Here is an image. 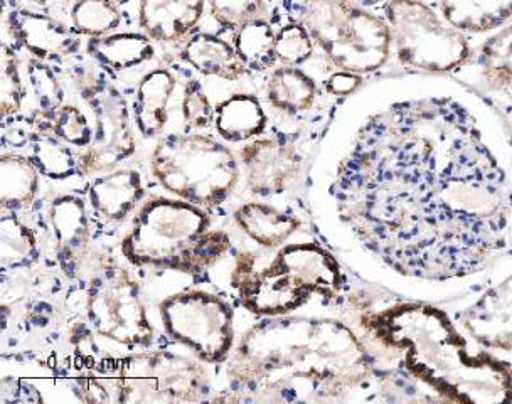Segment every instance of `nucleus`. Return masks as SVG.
Masks as SVG:
<instances>
[{
    "label": "nucleus",
    "instance_id": "1",
    "mask_svg": "<svg viewBox=\"0 0 512 404\" xmlns=\"http://www.w3.org/2000/svg\"><path fill=\"white\" fill-rule=\"evenodd\" d=\"M401 76L337 176L342 219L398 277L469 290L512 251L511 133L454 76Z\"/></svg>",
    "mask_w": 512,
    "mask_h": 404
},
{
    "label": "nucleus",
    "instance_id": "2",
    "mask_svg": "<svg viewBox=\"0 0 512 404\" xmlns=\"http://www.w3.org/2000/svg\"><path fill=\"white\" fill-rule=\"evenodd\" d=\"M226 364L236 401L334 403L352 394L383 399L388 371L369 342L334 317H263Z\"/></svg>",
    "mask_w": 512,
    "mask_h": 404
},
{
    "label": "nucleus",
    "instance_id": "3",
    "mask_svg": "<svg viewBox=\"0 0 512 404\" xmlns=\"http://www.w3.org/2000/svg\"><path fill=\"white\" fill-rule=\"evenodd\" d=\"M359 325L379 366L410 379L427 401L512 403V367L472 339L440 303L393 295Z\"/></svg>",
    "mask_w": 512,
    "mask_h": 404
},
{
    "label": "nucleus",
    "instance_id": "4",
    "mask_svg": "<svg viewBox=\"0 0 512 404\" xmlns=\"http://www.w3.org/2000/svg\"><path fill=\"white\" fill-rule=\"evenodd\" d=\"M256 261V253L238 256L231 283L241 305L260 317L294 314L314 297L336 302L346 283L339 260L315 241L280 246L258 270Z\"/></svg>",
    "mask_w": 512,
    "mask_h": 404
},
{
    "label": "nucleus",
    "instance_id": "5",
    "mask_svg": "<svg viewBox=\"0 0 512 404\" xmlns=\"http://www.w3.org/2000/svg\"><path fill=\"white\" fill-rule=\"evenodd\" d=\"M290 21L300 22L334 70L361 76L390 73L393 41L383 12L346 0H288Z\"/></svg>",
    "mask_w": 512,
    "mask_h": 404
},
{
    "label": "nucleus",
    "instance_id": "6",
    "mask_svg": "<svg viewBox=\"0 0 512 404\" xmlns=\"http://www.w3.org/2000/svg\"><path fill=\"white\" fill-rule=\"evenodd\" d=\"M150 171L160 187L201 208L226 201L240 179L235 154L204 133H171L160 139Z\"/></svg>",
    "mask_w": 512,
    "mask_h": 404
},
{
    "label": "nucleus",
    "instance_id": "7",
    "mask_svg": "<svg viewBox=\"0 0 512 404\" xmlns=\"http://www.w3.org/2000/svg\"><path fill=\"white\" fill-rule=\"evenodd\" d=\"M381 12L393 41L386 78L410 73L452 75L474 54L470 38L450 26L430 0H388Z\"/></svg>",
    "mask_w": 512,
    "mask_h": 404
},
{
    "label": "nucleus",
    "instance_id": "8",
    "mask_svg": "<svg viewBox=\"0 0 512 404\" xmlns=\"http://www.w3.org/2000/svg\"><path fill=\"white\" fill-rule=\"evenodd\" d=\"M209 226L211 219L201 206L179 197H152L123 236V258L139 268L152 266L179 272L191 246Z\"/></svg>",
    "mask_w": 512,
    "mask_h": 404
},
{
    "label": "nucleus",
    "instance_id": "9",
    "mask_svg": "<svg viewBox=\"0 0 512 404\" xmlns=\"http://www.w3.org/2000/svg\"><path fill=\"white\" fill-rule=\"evenodd\" d=\"M118 403H199L211 393L199 362L169 351L135 352L118 364Z\"/></svg>",
    "mask_w": 512,
    "mask_h": 404
},
{
    "label": "nucleus",
    "instance_id": "10",
    "mask_svg": "<svg viewBox=\"0 0 512 404\" xmlns=\"http://www.w3.org/2000/svg\"><path fill=\"white\" fill-rule=\"evenodd\" d=\"M467 334L512 367V251L459 297L437 302Z\"/></svg>",
    "mask_w": 512,
    "mask_h": 404
},
{
    "label": "nucleus",
    "instance_id": "11",
    "mask_svg": "<svg viewBox=\"0 0 512 404\" xmlns=\"http://www.w3.org/2000/svg\"><path fill=\"white\" fill-rule=\"evenodd\" d=\"M166 334L189 347L199 361L223 364L235 346V310L206 290H184L159 303Z\"/></svg>",
    "mask_w": 512,
    "mask_h": 404
},
{
    "label": "nucleus",
    "instance_id": "12",
    "mask_svg": "<svg viewBox=\"0 0 512 404\" xmlns=\"http://www.w3.org/2000/svg\"><path fill=\"white\" fill-rule=\"evenodd\" d=\"M85 298L86 319L100 337L128 349L149 347L154 341L139 282L123 266H100L86 285Z\"/></svg>",
    "mask_w": 512,
    "mask_h": 404
},
{
    "label": "nucleus",
    "instance_id": "13",
    "mask_svg": "<svg viewBox=\"0 0 512 404\" xmlns=\"http://www.w3.org/2000/svg\"><path fill=\"white\" fill-rule=\"evenodd\" d=\"M95 117V133L90 147L78 154L81 176L113 171L135 152V137L127 101L110 86L102 95L88 101Z\"/></svg>",
    "mask_w": 512,
    "mask_h": 404
},
{
    "label": "nucleus",
    "instance_id": "14",
    "mask_svg": "<svg viewBox=\"0 0 512 404\" xmlns=\"http://www.w3.org/2000/svg\"><path fill=\"white\" fill-rule=\"evenodd\" d=\"M450 76L484 96L497 110L512 103V17L482 39L469 63Z\"/></svg>",
    "mask_w": 512,
    "mask_h": 404
},
{
    "label": "nucleus",
    "instance_id": "15",
    "mask_svg": "<svg viewBox=\"0 0 512 404\" xmlns=\"http://www.w3.org/2000/svg\"><path fill=\"white\" fill-rule=\"evenodd\" d=\"M240 159L245 167L246 186L251 194L260 197L283 194L304 165V155L294 142L270 137L251 140L240 150Z\"/></svg>",
    "mask_w": 512,
    "mask_h": 404
},
{
    "label": "nucleus",
    "instance_id": "16",
    "mask_svg": "<svg viewBox=\"0 0 512 404\" xmlns=\"http://www.w3.org/2000/svg\"><path fill=\"white\" fill-rule=\"evenodd\" d=\"M49 221L59 270L64 277L76 280L90 253L91 221L86 202L75 194L56 197L49 208Z\"/></svg>",
    "mask_w": 512,
    "mask_h": 404
},
{
    "label": "nucleus",
    "instance_id": "17",
    "mask_svg": "<svg viewBox=\"0 0 512 404\" xmlns=\"http://www.w3.org/2000/svg\"><path fill=\"white\" fill-rule=\"evenodd\" d=\"M7 26L17 44L44 63H63L80 53V36L48 14L14 11L7 17Z\"/></svg>",
    "mask_w": 512,
    "mask_h": 404
},
{
    "label": "nucleus",
    "instance_id": "18",
    "mask_svg": "<svg viewBox=\"0 0 512 404\" xmlns=\"http://www.w3.org/2000/svg\"><path fill=\"white\" fill-rule=\"evenodd\" d=\"M204 0H140L139 22L157 43L187 38L203 19Z\"/></svg>",
    "mask_w": 512,
    "mask_h": 404
},
{
    "label": "nucleus",
    "instance_id": "19",
    "mask_svg": "<svg viewBox=\"0 0 512 404\" xmlns=\"http://www.w3.org/2000/svg\"><path fill=\"white\" fill-rule=\"evenodd\" d=\"M144 197V184L134 169H118L91 179L88 202L93 213L105 223L118 224L127 219Z\"/></svg>",
    "mask_w": 512,
    "mask_h": 404
},
{
    "label": "nucleus",
    "instance_id": "20",
    "mask_svg": "<svg viewBox=\"0 0 512 404\" xmlns=\"http://www.w3.org/2000/svg\"><path fill=\"white\" fill-rule=\"evenodd\" d=\"M443 19L477 44L512 17V0H430Z\"/></svg>",
    "mask_w": 512,
    "mask_h": 404
},
{
    "label": "nucleus",
    "instance_id": "21",
    "mask_svg": "<svg viewBox=\"0 0 512 404\" xmlns=\"http://www.w3.org/2000/svg\"><path fill=\"white\" fill-rule=\"evenodd\" d=\"M176 86V76L166 68L150 71L140 81L135 91L132 117L145 139H154L164 132L169 122V103Z\"/></svg>",
    "mask_w": 512,
    "mask_h": 404
},
{
    "label": "nucleus",
    "instance_id": "22",
    "mask_svg": "<svg viewBox=\"0 0 512 404\" xmlns=\"http://www.w3.org/2000/svg\"><path fill=\"white\" fill-rule=\"evenodd\" d=\"M236 226L265 250H278L299 233L302 221L297 216L263 202H246L233 214Z\"/></svg>",
    "mask_w": 512,
    "mask_h": 404
},
{
    "label": "nucleus",
    "instance_id": "23",
    "mask_svg": "<svg viewBox=\"0 0 512 404\" xmlns=\"http://www.w3.org/2000/svg\"><path fill=\"white\" fill-rule=\"evenodd\" d=\"M267 113L253 95L230 96L214 108V128L221 139L231 144L255 140L267 128Z\"/></svg>",
    "mask_w": 512,
    "mask_h": 404
},
{
    "label": "nucleus",
    "instance_id": "24",
    "mask_svg": "<svg viewBox=\"0 0 512 404\" xmlns=\"http://www.w3.org/2000/svg\"><path fill=\"white\" fill-rule=\"evenodd\" d=\"M320 90L314 76L300 66H283L273 70L268 78L267 98L280 112L299 117L317 105Z\"/></svg>",
    "mask_w": 512,
    "mask_h": 404
},
{
    "label": "nucleus",
    "instance_id": "25",
    "mask_svg": "<svg viewBox=\"0 0 512 404\" xmlns=\"http://www.w3.org/2000/svg\"><path fill=\"white\" fill-rule=\"evenodd\" d=\"M182 58L201 75L216 76L221 80H240L246 73V66L236 49L214 34L201 32L192 36L182 49Z\"/></svg>",
    "mask_w": 512,
    "mask_h": 404
},
{
    "label": "nucleus",
    "instance_id": "26",
    "mask_svg": "<svg viewBox=\"0 0 512 404\" xmlns=\"http://www.w3.org/2000/svg\"><path fill=\"white\" fill-rule=\"evenodd\" d=\"M90 56L110 71H125L154 58L152 39L139 32H120L91 38L86 44Z\"/></svg>",
    "mask_w": 512,
    "mask_h": 404
},
{
    "label": "nucleus",
    "instance_id": "27",
    "mask_svg": "<svg viewBox=\"0 0 512 404\" xmlns=\"http://www.w3.org/2000/svg\"><path fill=\"white\" fill-rule=\"evenodd\" d=\"M0 194L2 208L7 213H17L32 206L39 194V174L29 157L6 152L0 159Z\"/></svg>",
    "mask_w": 512,
    "mask_h": 404
},
{
    "label": "nucleus",
    "instance_id": "28",
    "mask_svg": "<svg viewBox=\"0 0 512 404\" xmlns=\"http://www.w3.org/2000/svg\"><path fill=\"white\" fill-rule=\"evenodd\" d=\"M27 78L32 95L36 100V110L32 112L34 132H53L54 115L64 105V88L56 71L44 61L31 59L27 63Z\"/></svg>",
    "mask_w": 512,
    "mask_h": 404
},
{
    "label": "nucleus",
    "instance_id": "29",
    "mask_svg": "<svg viewBox=\"0 0 512 404\" xmlns=\"http://www.w3.org/2000/svg\"><path fill=\"white\" fill-rule=\"evenodd\" d=\"M27 147V157L41 176L48 177L51 181H66L76 174L81 176L78 154L70 149V144L63 142L53 132H32Z\"/></svg>",
    "mask_w": 512,
    "mask_h": 404
},
{
    "label": "nucleus",
    "instance_id": "30",
    "mask_svg": "<svg viewBox=\"0 0 512 404\" xmlns=\"http://www.w3.org/2000/svg\"><path fill=\"white\" fill-rule=\"evenodd\" d=\"M2 272L24 270L36 266L41 260L38 234L27 226L16 213L2 216Z\"/></svg>",
    "mask_w": 512,
    "mask_h": 404
},
{
    "label": "nucleus",
    "instance_id": "31",
    "mask_svg": "<svg viewBox=\"0 0 512 404\" xmlns=\"http://www.w3.org/2000/svg\"><path fill=\"white\" fill-rule=\"evenodd\" d=\"M235 49L246 70L267 71L277 63V34L265 19L251 21L236 31Z\"/></svg>",
    "mask_w": 512,
    "mask_h": 404
},
{
    "label": "nucleus",
    "instance_id": "32",
    "mask_svg": "<svg viewBox=\"0 0 512 404\" xmlns=\"http://www.w3.org/2000/svg\"><path fill=\"white\" fill-rule=\"evenodd\" d=\"M71 24L78 36L102 38L122 24V12L112 0H78L71 9Z\"/></svg>",
    "mask_w": 512,
    "mask_h": 404
},
{
    "label": "nucleus",
    "instance_id": "33",
    "mask_svg": "<svg viewBox=\"0 0 512 404\" xmlns=\"http://www.w3.org/2000/svg\"><path fill=\"white\" fill-rule=\"evenodd\" d=\"M63 73L70 80L81 100H93L102 95L103 91L110 88V76L112 71L107 70L103 64L98 63L90 54H75L71 58L64 59Z\"/></svg>",
    "mask_w": 512,
    "mask_h": 404
},
{
    "label": "nucleus",
    "instance_id": "34",
    "mask_svg": "<svg viewBox=\"0 0 512 404\" xmlns=\"http://www.w3.org/2000/svg\"><path fill=\"white\" fill-rule=\"evenodd\" d=\"M230 251V234L224 233L221 229H208L191 246V250L179 266V272L187 273V275H199L204 270L216 265Z\"/></svg>",
    "mask_w": 512,
    "mask_h": 404
},
{
    "label": "nucleus",
    "instance_id": "35",
    "mask_svg": "<svg viewBox=\"0 0 512 404\" xmlns=\"http://www.w3.org/2000/svg\"><path fill=\"white\" fill-rule=\"evenodd\" d=\"M315 43L300 22L290 21L277 32V58L283 66H302L314 58Z\"/></svg>",
    "mask_w": 512,
    "mask_h": 404
},
{
    "label": "nucleus",
    "instance_id": "36",
    "mask_svg": "<svg viewBox=\"0 0 512 404\" xmlns=\"http://www.w3.org/2000/svg\"><path fill=\"white\" fill-rule=\"evenodd\" d=\"M26 98V86L21 78L16 49L2 46V120L16 117Z\"/></svg>",
    "mask_w": 512,
    "mask_h": 404
},
{
    "label": "nucleus",
    "instance_id": "37",
    "mask_svg": "<svg viewBox=\"0 0 512 404\" xmlns=\"http://www.w3.org/2000/svg\"><path fill=\"white\" fill-rule=\"evenodd\" d=\"M53 133L71 147L83 150L93 142L95 127H91L90 120L80 108L63 105L54 115Z\"/></svg>",
    "mask_w": 512,
    "mask_h": 404
},
{
    "label": "nucleus",
    "instance_id": "38",
    "mask_svg": "<svg viewBox=\"0 0 512 404\" xmlns=\"http://www.w3.org/2000/svg\"><path fill=\"white\" fill-rule=\"evenodd\" d=\"M214 21L228 29H240L248 22L267 16L265 0H208Z\"/></svg>",
    "mask_w": 512,
    "mask_h": 404
},
{
    "label": "nucleus",
    "instance_id": "39",
    "mask_svg": "<svg viewBox=\"0 0 512 404\" xmlns=\"http://www.w3.org/2000/svg\"><path fill=\"white\" fill-rule=\"evenodd\" d=\"M182 117L191 128H208L214 123V108L203 85L198 80H189L182 95Z\"/></svg>",
    "mask_w": 512,
    "mask_h": 404
},
{
    "label": "nucleus",
    "instance_id": "40",
    "mask_svg": "<svg viewBox=\"0 0 512 404\" xmlns=\"http://www.w3.org/2000/svg\"><path fill=\"white\" fill-rule=\"evenodd\" d=\"M73 393L85 403H118L117 378H76Z\"/></svg>",
    "mask_w": 512,
    "mask_h": 404
},
{
    "label": "nucleus",
    "instance_id": "41",
    "mask_svg": "<svg viewBox=\"0 0 512 404\" xmlns=\"http://www.w3.org/2000/svg\"><path fill=\"white\" fill-rule=\"evenodd\" d=\"M364 85V76L349 73V71L334 70L324 81L326 91L334 98H346V96L358 93Z\"/></svg>",
    "mask_w": 512,
    "mask_h": 404
},
{
    "label": "nucleus",
    "instance_id": "42",
    "mask_svg": "<svg viewBox=\"0 0 512 404\" xmlns=\"http://www.w3.org/2000/svg\"><path fill=\"white\" fill-rule=\"evenodd\" d=\"M352 6L361 7V9H368V11H383V7L388 4V0H346Z\"/></svg>",
    "mask_w": 512,
    "mask_h": 404
},
{
    "label": "nucleus",
    "instance_id": "43",
    "mask_svg": "<svg viewBox=\"0 0 512 404\" xmlns=\"http://www.w3.org/2000/svg\"><path fill=\"white\" fill-rule=\"evenodd\" d=\"M499 112H501L502 117L506 120L507 128H509V133H511L512 137V103H509L507 107L502 108Z\"/></svg>",
    "mask_w": 512,
    "mask_h": 404
},
{
    "label": "nucleus",
    "instance_id": "44",
    "mask_svg": "<svg viewBox=\"0 0 512 404\" xmlns=\"http://www.w3.org/2000/svg\"><path fill=\"white\" fill-rule=\"evenodd\" d=\"M112 2H115V4H117V6H122V4H128V2H130V0H112Z\"/></svg>",
    "mask_w": 512,
    "mask_h": 404
}]
</instances>
